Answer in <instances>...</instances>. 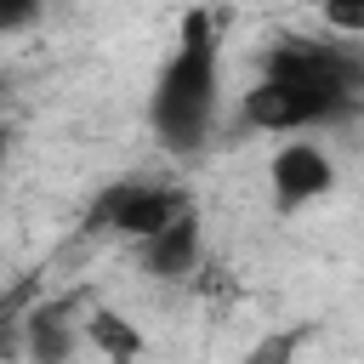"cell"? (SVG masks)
Instances as JSON below:
<instances>
[{
    "instance_id": "obj_1",
    "label": "cell",
    "mask_w": 364,
    "mask_h": 364,
    "mask_svg": "<svg viewBox=\"0 0 364 364\" xmlns=\"http://www.w3.org/2000/svg\"><path fill=\"white\" fill-rule=\"evenodd\" d=\"M222 114V23L210 6H188L176 46L148 91V131L165 154H199Z\"/></svg>"
},
{
    "instance_id": "obj_2",
    "label": "cell",
    "mask_w": 364,
    "mask_h": 364,
    "mask_svg": "<svg viewBox=\"0 0 364 364\" xmlns=\"http://www.w3.org/2000/svg\"><path fill=\"white\" fill-rule=\"evenodd\" d=\"M193 210L188 188L182 182H159V176H119L108 182L91 210H85V228L91 233H114V239H131V245H148L154 233H165L171 222H182Z\"/></svg>"
},
{
    "instance_id": "obj_3",
    "label": "cell",
    "mask_w": 364,
    "mask_h": 364,
    "mask_svg": "<svg viewBox=\"0 0 364 364\" xmlns=\"http://www.w3.org/2000/svg\"><path fill=\"white\" fill-rule=\"evenodd\" d=\"M267 188H273V210H279V216H296V210L318 205V199L336 188V159H330L313 136H290V142L273 148Z\"/></svg>"
},
{
    "instance_id": "obj_4",
    "label": "cell",
    "mask_w": 364,
    "mask_h": 364,
    "mask_svg": "<svg viewBox=\"0 0 364 364\" xmlns=\"http://www.w3.org/2000/svg\"><path fill=\"white\" fill-rule=\"evenodd\" d=\"M85 313H80V296H57V301H34L23 313V353L28 364H68L85 336H80Z\"/></svg>"
},
{
    "instance_id": "obj_5",
    "label": "cell",
    "mask_w": 364,
    "mask_h": 364,
    "mask_svg": "<svg viewBox=\"0 0 364 364\" xmlns=\"http://www.w3.org/2000/svg\"><path fill=\"white\" fill-rule=\"evenodd\" d=\"M142 267L154 284H188L199 267H205V228H199V210H188L182 222H171L165 233H154L148 245H136Z\"/></svg>"
},
{
    "instance_id": "obj_6",
    "label": "cell",
    "mask_w": 364,
    "mask_h": 364,
    "mask_svg": "<svg viewBox=\"0 0 364 364\" xmlns=\"http://www.w3.org/2000/svg\"><path fill=\"white\" fill-rule=\"evenodd\" d=\"M80 336H85L91 353H102L108 364H136V358H142V330H136L125 313H114V307H91L85 324H80Z\"/></svg>"
},
{
    "instance_id": "obj_7",
    "label": "cell",
    "mask_w": 364,
    "mask_h": 364,
    "mask_svg": "<svg viewBox=\"0 0 364 364\" xmlns=\"http://www.w3.org/2000/svg\"><path fill=\"white\" fill-rule=\"evenodd\" d=\"M318 28H324V34H336V40L364 46V6H358V0H330V6L318 11Z\"/></svg>"
},
{
    "instance_id": "obj_8",
    "label": "cell",
    "mask_w": 364,
    "mask_h": 364,
    "mask_svg": "<svg viewBox=\"0 0 364 364\" xmlns=\"http://www.w3.org/2000/svg\"><path fill=\"white\" fill-rule=\"evenodd\" d=\"M34 284L40 279H23L11 296H0V364H6V353H11V336H17V318L34 307Z\"/></svg>"
},
{
    "instance_id": "obj_9",
    "label": "cell",
    "mask_w": 364,
    "mask_h": 364,
    "mask_svg": "<svg viewBox=\"0 0 364 364\" xmlns=\"http://www.w3.org/2000/svg\"><path fill=\"white\" fill-rule=\"evenodd\" d=\"M301 341H307V330H284V336H267V341H262V347H256L245 364H290V353H296Z\"/></svg>"
},
{
    "instance_id": "obj_10",
    "label": "cell",
    "mask_w": 364,
    "mask_h": 364,
    "mask_svg": "<svg viewBox=\"0 0 364 364\" xmlns=\"http://www.w3.org/2000/svg\"><path fill=\"white\" fill-rule=\"evenodd\" d=\"M40 23V6L34 0H0V40L6 34H23V28H34Z\"/></svg>"
},
{
    "instance_id": "obj_11",
    "label": "cell",
    "mask_w": 364,
    "mask_h": 364,
    "mask_svg": "<svg viewBox=\"0 0 364 364\" xmlns=\"http://www.w3.org/2000/svg\"><path fill=\"white\" fill-rule=\"evenodd\" d=\"M6 159H11V131L0 125V171H6Z\"/></svg>"
},
{
    "instance_id": "obj_12",
    "label": "cell",
    "mask_w": 364,
    "mask_h": 364,
    "mask_svg": "<svg viewBox=\"0 0 364 364\" xmlns=\"http://www.w3.org/2000/svg\"><path fill=\"white\" fill-rule=\"evenodd\" d=\"M0 102H6V68H0Z\"/></svg>"
}]
</instances>
